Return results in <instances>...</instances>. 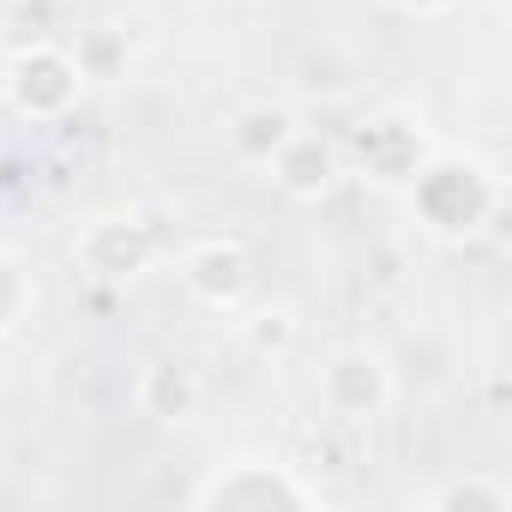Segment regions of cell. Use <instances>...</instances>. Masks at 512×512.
<instances>
[{"mask_svg": "<svg viewBox=\"0 0 512 512\" xmlns=\"http://www.w3.org/2000/svg\"><path fill=\"white\" fill-rule=\"evenodd\" d=\"M25 296H31V284H25L19 260H13V253H0V332H13V320L25 314Z\"/></svg>", "mask_w": 512, "mask_h": 512, "instance_id": "277c9868", "label": "cell"}, {"mask_svg": "<svg viewBox=\"0 0 512 512\" xmlns=\"http://www.w3.org/2000/svg\"><path fill=\"white\" fill-rule=\"evenodd\" d=\"M272 169H278V181H284L290 193H302V199H308V193H320V187L332 181V169H338V163H332V151H326L320 139H302V133H290V139L278 145Z\"/></svg>", "mask_w": 512, "mask_h": 512, "instance_id": "7a4b0ae2", "label": "cell"}, {"mask_svg": "<svg viewBox=\"0 0 512 512\" xmlns=\"http://www.w3.org/2000/svg\"><path fill=\"white\" fill-rule=\"evenodd\" d=\"M187 278L211 296V302H235L241 284H247V260L235 247H199L193 260H187Z\"/></svg>", "mask_w": 512, "mask_h": 512, "instance_id": "3957f363", "label": "cell"}, {"mask_svg": "<svg viewBox=\"0 0 512 512\" xmlns=\"http://www.w3.org/2000/svg\"><path fill=\"white\" fill-rule=\"evenodd\" d=\"M272 500H308V488L284 476H260V464H235V476H217L199 488V506H272Z\"/></svg>", "mask_w": 512, "mask_h": 512, "instance_id": "6da1fadb", "label": "cell"}]
</instances>
